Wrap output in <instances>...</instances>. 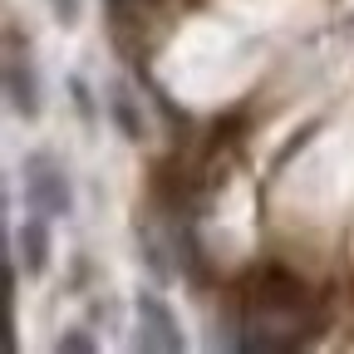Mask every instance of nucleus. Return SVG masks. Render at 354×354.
<instances>
[{
	"label": "nucleus",
	"mask_w": 354,
	"mask_h": 354,
	"mask_svg": "<svg viewBox=\"0 0 354 354\" xmlns=\"http://www.w3.org/2000/svg\"><path fill=\"white\" fill-rule=\"evenodd\" d=\"M20 183H25V207H30V212L50 216V221H59V216L74 212L69 177H64V167H59L50 153H30V158L20 162Z\"/></svg>",
	"instance_id": "nucleus-1"
},
{
	"label": "nucleus",
	"mask_w": 354,
	"mask_h": 354,
	"mask_svg": "<svg viewBox=\"0 0 354 354\" xmlns=\"http://www.w3.org/2000/svg\"><path fill=\"white\" fill-rule=\"evenodd\" d=\"M138 349H162V354H177V349H187L183 330H177L172 320V310L158 300V295H138Z\"/></svg>",
	"instance_id": "nucleus-2"
},
{
	"label": "nucleus",
	"mask_w": 354,
	"mask_h": 354,
	"mask_svg": "<svg viewBox=\"0 0 354 354\" xmlns=\"http://www.w3.org/2000/svg\"><path fill=\"white\" fill-rule=\"evenodd\" d=\"M6 88H10V109L15 113H25V118H35L39 113V94H35V69H30V59L10 44V59H6Z\"/></svg>",
	"instance_id": "nucleus-3"
},
{
	"label": "nucleus",
	"mask_w": 354,
	"mask_h": 354,
	"mask_svg": "<svg viewBox=\"0 0 354 354\" xmlns=\"http://www.w3.org/2000/svg\"><path fill=\"white\" fill-rule=\"evenodd\" d=\"M44 221L50 216H25V227H20V256H25V271L39 276L44 266H50V232H44Z\"/></svg>",
	"instance_id": "nucleus-4"
},
{
	"label": "nucleus",
	"mask_w": 354,
	"mask_h": 354,
	"mask_svg": "<svg viewBox=\"0 0 354 354\" xmlns=\"http://www.w3.org/2000/svg\"><path fill=\"white\" fill-rule=\"evenodd\" d=\"M109 109H113V123L123 128V138H133V143H138V138H143V118H138V109H133V94H128L123 84H113Z\"/></svg>",
	"instance_id": "nucleus-5"
},
{
	"label": "nucleus",
	"mask_w": 354,
	"mask_h": 354,
	"mask_svg": "<svg viewBox=\"0 0 354 354\" xmlns=\"http://www.w3.org/2000/svg\"><path fill=\"white\" fill-rule=\"evenodd\" d=\"M50 10H55V20H59V25H79L84 0H50Z\"/></svg>",
	"instance_id": "nucleus-6"
},
{
	"label": "nucleus",
	"mask_w": 354,
	"mask_h": 354,
	"mask_svg": "<svg viewBox=\"0 0 354 354\" xmlns=\"http://www.w3.org/2000/svg\"><path fill=\"white\" fill-rule=\"evenodd\" d=\"M59 349H94V339H88V335H59Z\"/></svg>",
	"instance_id": "nucleus-7"
}]
</instances>
